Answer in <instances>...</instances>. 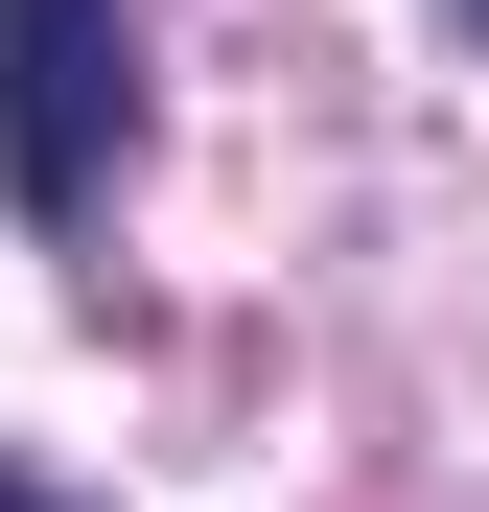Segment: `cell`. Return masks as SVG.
I'll return each instance as SVG.
<instances>
[{
    "label": "cell",
    "instance_id": "3",
    "mask_svg": "<svg viewBox=\"0 0 489 512\" xmlns=\"http://www.w3.org/2000/svg\"><path fill=\"white\" fill-rule=\"evenodd\" d=\"M443 24H489V0H443Z\"/></svg>",
    "mask_w": 489,
    "mask_h": 512
},
{
    "label": "cell",
    "instance_id": "2",
    "mask_svg": "<svg viewBox=\"0 0 489 512\" xmlns=\"http://www.w3.org/2000/svg\"><path fill=\"white\" fill-rule=\"evenodd\" d=\"M0 512H47V489H24V466H0Z\"/></svg>",
    "mask_w": 489,
    "mask_h": 512
},
{
    "label": "cell",
    "instance_id": "1",
    "mask_svg": "<svg viewBox=\"0 0 489 512\" xmlns=\"http://www.w3.org/2000/svg\"><path fill=\"white\" fill-rule=\"evenodd\" d=\"M117 117H140V0H0V187L47 233L117 187Z\"/></svg>",
    "mask_w": 489,
    "mask_h": 512
}]
</instances>
